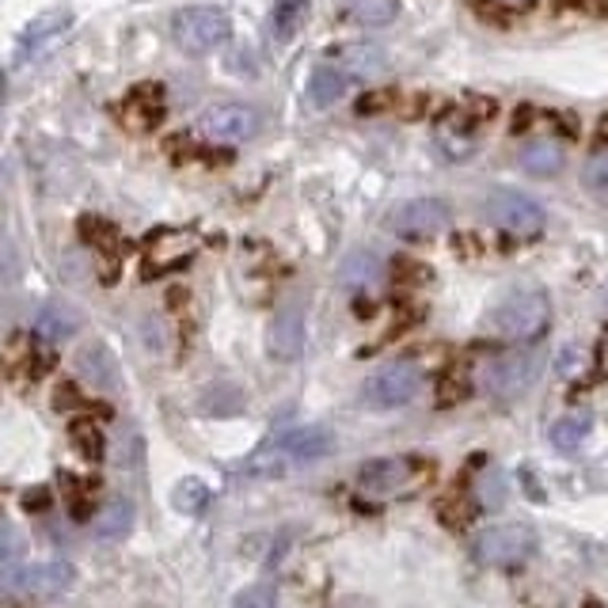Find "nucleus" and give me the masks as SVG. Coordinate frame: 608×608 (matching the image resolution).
Wrapping results in <instances>:
<instances>
[{
  "label": "nucleus",
  "instance_id": "obj_1",
  "mask_svg": "<svg viewBox=\"0 0 608 608\" xmlns=\"http://www.w3.org/2000/svg\"><path fill=\"white\" fill-rule=\"evenodd\" d=\"M548 323L551 301L544 289H513L487 315V327L498 338H510V343H533V338H541L548 331Z\"/></svg>",
  "mask_w": 608,
  "mask_h": 608
},
{
  "label": "nucleus",
  "instance_id": "obj_2",
  "mask_svg": "<svg viewBox=\"0 0 608 608\" xmlns=\"http://www.w3.org/2000/svg\"><path fill=\"white\" fill-rule=\"evenodd\" d=\"M172 38L183 53L202 58V53H213L218 46H225L228 38H233V20H228V12L210 8V4L183 8L172 20Z\"/></svg>",
  "mask_w": 608,
  "mask_h": 608
},
{
  "label": "nucleus",
  "instance_id": "obj_3",
  "mask_svg": "<svg viewBox=\"0 0 608 608\" xmlns=\"http://www.w3.org/2000/svg\"><path fill=\"white\" fill-rule=\"evenodd\" d=\"M483 213H487L491 225L502 228V233H510V236H518V240H536V236L544 233V225H548L541 202L521 195V190H510V187L491 190V195L483 198Z\"/></svg>",
  "mask_w": 608,
  "mask_h": 608
},
{
  "label": "nucleus",
  "instance_id": "obj_4",
  "mask_svg": "<svg viewBox=\"0 0 608 608\" xmlns=\"http://www.w3.org/2000/svg\"><path fill=\"white\" fill-rule=\"evenodd\" d=\"M536 376H541V358L513 350V353H498V358H491L480 369V388L495 399H518L533 388Z\"/></svg>",
  "mask_w": 608,
  "mask_h": 608
},
{
  "label": "nucleus",
  "instance_id": "obj_5",
  "mask_svg": "<svg viewBox=\"0 0 608 608\" xmlns=\"http://www.w3.org/2000/svg\"><path fill=\"white\" fill-rule=\"evenodd\" d=\"M422 388V369L414 361H392V365L376 369L365 384H361V399L365 407L376 411H392V407H404L419 396Z\"/></svg>",
  "mask_w": 608,
  "mask_h": 608
},
{
  "label": "nucleus",
  "instance_id": "obj_6",
  "mask_svg": "<svg viewBox=\"0 0 608 608\" xmlns=\"http://www.w3.org/2000/svg\"><path fill=\"white\" fill-rule=\"evenodd\" d=\"M426 472L430 468L422 464L419 457H376V460H369V464H361L358 487L365 491V495L392 498V495L411 491Z\"/></svg>",
  "mask_w": 608,
  "mask_h": 608
},
{
  "label": "nucleus",
  "instance_id": "obj_7",
  "mask_svg": "<svg viewBox=\"0 0 608 608\" xmlns=\"http://www.w3.org/2000/svg\"><path fill=\"white\" fill-rule=\"evenodd\" d=\"M536 551V533L529 525H491L475 536V559L487 567H521Z\"/></svg>",
  "mask_w": 608,
  "mask_h": 608
},
{
  "label": "nucleus",
  "instance_id": "obj_8",
  "mask_svg": "<svg viewBox=\"0 0 608 608\" xmlns=\"http://www.w3.org/2000/svg\"><path fill=\"white\" fill-rule=\"evenodd\" d=\"M449 221L452 213L442 198H411V202H404L392 213L388 225L399 240H434V236H442L449 228Z\"/></svg>",
  "mask_w": 608,
  "mask_h": 608
},
{
  "label": "nucleus",
  "instance_id": "obj_9",
  "mask_svg": "<svg viewBox=\"0 0 608 608\" xmlns=\"http://www.w3.org/2000/svg\"><path fill=\"white\" fill-rule=\"evenodd\" d=\"M198 129L210 137L213 145H240L259 134V114L248 103H213L202 111Z\"/></svg>",
  "mask_w": 608,
  "mask_h": 608
},
{
  "label": "nucleus",
  "instance_id": "obj_10",
  "mask_svg": "<svg viewBox=\"0 0 608 608\" xmlns=\"http://www.w3.org/2000/svg\"><path fill=\"white\" fill-rule=\"evenodd\" d=\"M266 350L274 361H297L305 350V301H286L266 331Z\"/></svg>",
  "mask_w": 608,
  "mask_h": 608
},
{
  "label": "nucleus",
  "instance_id": "obj_11",
  "mask_svg": "<svg viewBox=\"0 0 608 608\" xmlns=\"http://www.w3.org/2000/svg\"><path fill=\"white\" fill-rule=\"evenodd\" d=\"M119 114L134 134H149V129L160 126V119H164V88L152 80L137 84V88H129V96L122 99Z\"/></svg>",
  "mask_w": 608,
  "mask_h": 608
},
{
  "label": "nucleus",
  "instance_id": "obj_12",
  "mask_svg": "<svg viewBox=\"0 0 608 608\" xmlns=\"http://www.w3.org/2000/svg\"><path fill=\"white\" fill-rule=\"evenodd\" d=\"M274 449L282 452L286 464H312V460L327 457L335 449V434L327 426H297L289 434H282L274 442Z\"/></svg>",
  "mask_w": 608,
  "mask_h": 608
},
{
  "label": "nucleus",
  "instance_id": "obj_13",
  "mask_svg": "<svg viewBox=\"0 0 608 608\" xmlns=\"http://www.w3.org/2000/svg\"><path fill=\"white\" fill-rule=\"evenodd\" d=\"M4 582L12 590H23V594H61L73 582V567L61 563V559L35 563V567H15L12 574H4Z\"/></svg>",
  "mask_w": 608,
  "mask_h": 608
},
{
  "label": "nucleus",
  "instance_id": "obj_14",
  "mask_svg": "<svg viewBox=\"0 0 608 608\" xmlns=\"http://www.w3.org/2000/svg\"><path fill=\"white\" fill-rule=\"evenodd\" d=\"M76 369H80V381H88L91 388H99V392L119 388V361L111 358L107 346H99V343L84 346V350L76 353Z\"/></svg>",
  "mask_w": 608,
  "mask_h": 608
},
{
  "label": "nucleus",
  "instance_id": "obj_15",
  "mask_svg": "<svg viewBox=\"0 0 608 608\" xmlns=\"http://www.w3.org/2000/svg\"><path fill=\"white\" fill-rule=\"evenodd\" d=\"M134 525H137V510H134V502L129 498H111V502L103 506V510L96 513V541H103V544H119V541H126L129 533H134Z\"/></svg>",
  "mask_w": 608,
  "mask_h": 608
},
{
  "label": "nucleus",
  "instance_id": "obj_16",
  "mask_svg": "<svg viewBox=\"0 0 608 608\" xmlns=\"http://www.w3.org/2000/svg\"><path fill=\"white\" fill-rule=\"evenodd\" d=\"M434 137H437V149L449 160H468L475 152V134H472V122L464 119V111L445 114V119L437 122Z\"/></svg>",
  "mask_w": 608,
  "mask_h": 608
},
{
  "label": "nucleus",
  "instance_id": "obj_17",
  "mask_svg": "<svg viewBox=\"0 0 608 608\" xmlns=\"http://www.w3.org/2000/svg\"><path fill=\"white\" fill-rule=\"evenodd\" d=\"M76 327H80V312H76L73 305H65V301L42 305V312H38V320H35L38 338H46V343H61V338H73Z\"/></svg>",
  "mask_w": 608,
  "mask_h": 608
},
{
  "label": "nucleus",
  "instance_id": "obj_18",
  "mask_svg": "<svg viewBox=\"0 0 608 608\" xmlns=\"http://www.w3.org/2000/svg\"><path fill=\"white\" fill-rule=\"evenodd\" d=\"M350 88V73H343L338 65H320L308 76V99L312 107H335Z\"/></svg>",
  "mask_w": 608,
  "mask_h": 608
},
{
  "label": "nucleus",
  "instance_id": "obj_19",
  "mask_svg": "<svg viewBox=\"0 0 608 608\" xmlns=\"http://www.w3.org/2000/svg\"><path fill=\"white\" fill-rule=\"evenodd\" d=\"M563 145L551 141V137H536V141H529L525 149H521V167H525L529 175H536V179H544V175H556L559 167H563Z\"/></svg>",
  "mask_w": 608,
  "mask_h": 608
},
{
  "label": "nucleus",
  "instance_id": "obj_20",
  "mask_svg": "<svg viewBox=\"0 0 608 608\" xmlns=\"http://www.w3.org/2000/svg\"><path fill=\"white\" fill-rule=\"evenodd\" d=\"M381 259L373 256V251H353V256H346L343 271H338V278H343V286L358 289V294H365V289H373L376 282H381Z\"/></svg>",
  "mask_w": 608,
  "mask_h": 608
},
{
  "label": "nucleus",
  "instance_id": "obj_21",
  "mask_svg": "<svg viewBox=\"0 0 608 608\" xmlns=\"http://www.w3.org/2000/svg\"><path fill=\"white\" fill-rule=\"evenodd\" d=\"M335 65L353 76H376L384 69V53L376 46H335Z\"/></svg>",
  "mask_w": 608,
  "mask_h": 608
},
{
  "label": "nucleus",
  "instance_id": "obj_22",
  "mask_svg": "<svg viewBox=\"0 0 608 608\" xmlns=\"http://www.w3.org/2000/svg\"><path fill=\"white\" fill-rule=\"evenodd\" d=\"M244 392L236 388V384H213L210 392H202V399H198V407H202L206 414H213V419H228V414H240L244 411Z\"/></svg>",
  "mask_w": 608,
  "mask_h": 608
},
{
  "label": "nucleus",
  "instance_id": "obj_23",
  "mask_svg": "<svg viewBox=\"0 0 608 608\" xmlns=\"http://www.w3.org/2000/svg\"><path fill=\"white\" fill-rule=\"evenodd\" d=\"M346 15L361 27H388L399 15V0H350Z\"/></svg>",
  "mask_w": 608,
  "mask_h": 608
},
{
  "label": "nucleus",
  "instance_id": "obj_24",
  "mask_svg": "<svg viewBox=\"0 0 608 608\" xmlns=\"http://www.w3.org/2000/svg\"><path fill=\"white\" fill-rule=\"evenodd\" d=\"M590 430H594V419H590V414H567V419H559L556 426H551V445H556L559 452H574L590 437Z\"/></svg>",
  "mask_w": 608,
  "mask_h": 608
},
{
  "label": "nucleus",
  "instance_id": "obj_25",
  "mask_svg": "<svg viewBox=\"0 0 608 608\" xmlns=\"http://www.w3.org/2000/svg\"><path fill=\"white\" fill-rule=\"evenodd\" d=\"M305 20H308V0H278L274 4V12H271V30H274V38H294L297 30L305 27Z\"/></svg>",
  "mask_w": 608,
  "mask_h": 608
},
{
  "label": "nucleus",
  "instance_id": "obj_26",
  "mask_svg": "<svg viewBox=\"0 0 608 608\" xmlns=\"http://www.w3.org/2000/svg\"><path fill=\"white\" fill-rule=\"evenodd\" d=\"M172 506L179 513H187V518L202 513L206 506H210V483H202V480H179L172 487Z\"/></svg>",
  "mask_w": 608,
  "mask_h": 608
},
{
  "label": "nucleus",
  "instance_id": "obj_27",
  "mask_svg": "<svg viewBox=\"0 0 608 608\" xmlns=\"http://www.w3.org/2000/svg\"><path fill=\"white\" fill-rule=\"evenodd\" d=\"M69 437H73V445L76 449L84 452L88 460H103V434H99V426L96 422H88V419H76L73 426H69Z\"/></svg>",
  "mask_w": 608,
  "mask_h": 608
},
{
  "label": "nucleus",
  "instance_id": "obj_28",
  "mask_svg": "<svg viewBox=\"0 0 608 608\" xmlns=\"http://www.w3.org/2000/svg\"><path fill=\"white\" fill-rule=\"evenodd\" d=\"M582 183H586V190L597 198V202L608 206V152L590 160L586 172H582Z\"/></svg>",
  "mask_w": 608,
  "mask_h": 608
},
{
  "label": "nucleus",
  "instance_id": "obj_29",
  "mask_svg": "<svg viewBox=\"0 0 608 608\" xmlns=\"http://www.w3.org/2000/svg\"><path fill=\"white\" fill-rule=\"evenodd\" d=\"M80 233H84V240L96 244V248H103V251L119 248V228L107 225L103 218H84L80 221Z\"/></svg>",
  "mask_w": 608,
  "mask_h": 608
},
{
  "label": "nucleus",
  "instance_id": "obj_30",
  "mask_svg": "<svg viewBox=\"0 0 608 608\" xmlns=\"http://www.w3.org/2000/svg\"><path fill=\"white\" fill-rule=\"evenodd\" d=\"M233 608H278V597H274V586H248L233 597Z\"/></svg>",
  "mask_w": 608,
  "mask_h": 608
},
{
  "label": "nucleus",
  "instance_id": "obj_31",
  "mask_svg": "<svg viewBox=\"0 0 608 608\" xmlns=\"http://www.w3.org/2000/svg\"><path fill=\"white\" fill-rule=\"evenodd\" d=\"M384 111H396V91L392 88H373L358 99V114H384Z\"/></svg>",
  "mask_w": 608,
  "mask_h": 608
},
{
  "label": "nucleus",
  "instance_id": "obj_32",
  "mask_svg": "<svg viewBox=\"0 0 608 608\" xmlns=\"http://www.w3.org/2000/svg\"><path fill=\"white\" fill-rule=\"evenodd\" d=\"M392 278L396 282H426L430 266L414 263V259H396V263H392Z\"/></svg>",
  "mask_w": 608,
  "mask_h": 608
},
{
  "label": "nucleus",
  "instance_id": "obj_33",
  "mask_svg": "<svg viewBox=\"0 0 608 608\" xmlns=\"http://www.w3.org/2000/svg\"><path fill=\"white\" fill-rule=\"evenodd\" d=\"M563 8H574V12L586 15H608V0H559Z\"/></svg>",
  "mask_w": 608,
  "mask_h": 608
},
{
  "label": "nucleus",
  "instance_id": "obj_34",
  "mask_svg": "<svg viewBox=\"0 0 608 608\" xmlns=\"http://www.w3.org/2000/svg\"><path fill=\"white\" fill-rule=\"evenodd\" d=\"M597 137H601V141L608 145V119H601V129H597Z\"/></svg>",
  "mask_w": 608,
  "mask_h": 608
},
{
  "label": "nucleus",
  "instance_id": "obj_35",
  "mask_svg": "<svg viewBox=\"0 0 608 608\" xmlns=\"http://www.w3.org/2000/svg\"><path fill=\"white\" fill-rule=\"evenodd\" d=\"M0 99H4V73H0Z\"/></svg>",
  "mask_w": 608,
  "mask_h": 608
},
{
  "label": "nucleus",
  "instance_id": "obj_36",
  "mask_svg": "<svg viewBox=\"0 0 608 608\" xmlns=\"http://www.w3.org/2000/svg\"><path fill=\"white\" fill-rule=\"evenodd\" d=\"M605 312H608V301H605Z\"/></svg>",
  "mask_w": 608,
  "mask_h": 608
}]
</instances>
